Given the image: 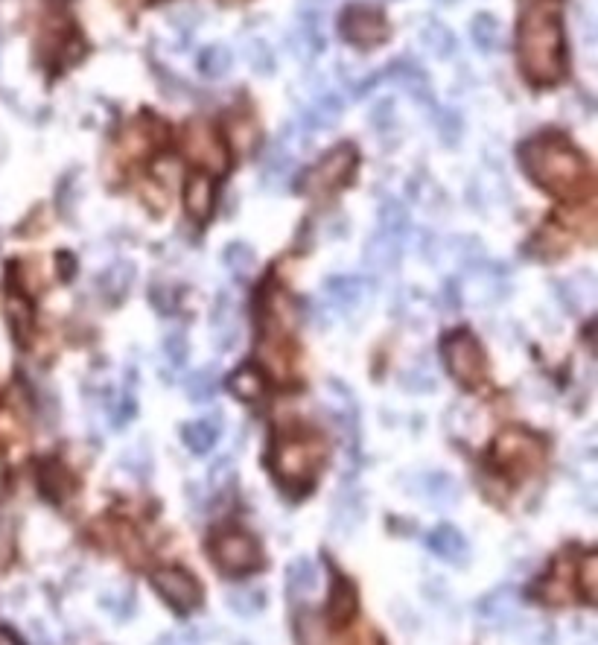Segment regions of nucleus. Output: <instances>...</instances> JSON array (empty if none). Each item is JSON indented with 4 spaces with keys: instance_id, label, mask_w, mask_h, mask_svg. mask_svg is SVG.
<instances>
[{
    "instance_id": "nucleus-18",
    "label": "nucleus",
    "mask_w": 598,
    "mask_h": 645,
    "mask_svg": "<svg viewBox=\"0 0 598 645\" xmlns=\"http://www.w3.org/2000/svg\"><path fill=\"white\" fill-rule=\"evenodd\" d=\"M292 164H295V158H292L289 146L283 144V141H275V144L266 149V155L260 161V184L269 187V190L286 187V181L292 176Z\"/></svg>"
},
{
    "instance_id": "nucleus-31",
    "label": "nucleus",
    "mask_w": 598,
    "mask_h": 645,
    "mask_svg": "<svg viewBox=\"0 0 598 645\" xmlns=\"http://www.w3.org/2000/svg\"><path fill=\"white\" fill-rule=\"evenodd\" d=\"M575 587L584 596V602H596L598 596V555L596 552H584L575 561Z\"/></svg>"
},
{
    "instance_id": "nucleus-10",
    "label": "nucleus",
    "mask_w": 598,
    "mask_h": 645,
    "mask_svg": "<svg viewBox=\"0 0 598 645\" xmlns=\"http://www.w3.org/2000/svg\"><path fill=\"white\" fill-rule=\"evenodd\" d=\"M181 146L190 161L208 167L213 173L225 170V164H228V149L216 135L211 120H190L181 132Z\"/></svg>"
},
{
    "instance_id": "nucleus-21",
    "label": "nucleus",
    "mask_w": 598,
    "mask_h": 645,
    "mask_svg": "<svg viewBox=\"0 0 598 645\" xmlns=\"http://www.w3.org/2000/svg\"><path fill=\"white\" fill-rule=\"evenodd\" d=\"M418 491L423 494V500H429L438 508H447V505H456L461 500V485L450 473L444 470H429L418 479Z\"/></svg>"
},
{
    "instance_id": "nucleus-40",
    "label": "nucleus",
    "mask_w": 598,
    "mask_h": 645,
    "mask_svg": "<svg viewBox=\"0 0 598 645\" xmlns=\"http://www.w3.org/2000/svg\"><path fill=\"white\" fill-rule=\"evenodd\" d=\"M9 322L15 327L18 342L24 345L30 339V333H33V310H30V304L21 301V298H12L9 301Z\"/></svg>"
},
{
    "instance_id": "nucleus-9",
    "label": "nucleus",
    "mask_w": 598,
    "mask_h": 645,
    "mask_svg": "<svg viewBox=\"0 0 598 645\" xmlns=\"http://www.w3.org/2000/svg\"><path fill=\"white\" fill-rule=\"evenodd\" d=\"M152 590L178 613H190L202 605V584L181 567H161L149 578Z\"/></svg>"
},
{
    "instance_id": "nucleus-38",
    "label": "nucleus",
    "mask_w": 598,
    "mask_h": 645,
    "mask_svg": "<svg viewBox=\"0 0 598 645\" xmlns=\"http://www.w3.org/2000/svg\"><path fill=\"white\" fill-rule=\"evenodd\" d=\"M222 263L234 278H248L257 266V254L248 243H231L228 249L222 251Z\"/></svg>"
},
{
    "instance_id": "nucleus-46",
    "label": "nucleus",
    "mask_w": 598,
    "mask_h": 645,
    "mask_svg": "<svg viewBox=\"0 0 598 645\" xmlns=\"http://www.w3.org/2000/svg\"><path fill=\"white\" fill-rule=\"evenodd\" d=\"M158 645H202L193 634H164Z\"/></svg>"
},
{
    "instance_id": "nucleus-36",
    "label": "nucleus",
    "mask_w": 598,
    "mask_h": 645,
    "mask_svg": "<svg viewBox=\"0 0 598 645\" xmlns=\"http://www.w3.org/2000/svg\"><path fill=\"white\" fill-rule=\"evenodd\" d=\"M38 482H41V491L53 502L65 500L71 494V479H68L65 467L59 462H44L41 473H38Z\"/></svg>"
},
{
    "instance_id": "nucleus-3",
    "label": "nucleus",
    "mask_w": 598,
    "mask_h": 645,
    "mask_svg": "<svg viewBox=\"0 0 598 645\" xmlns=\"http://www.w3.org/2000/svg\"><path fill=\"white\" fill-rule=\"evenodd\" d=\"M269 462L283 488H307L321 467V441L307 432H281Z\"/></svg>"
},
{
    "instance_id": "nucleus-22",
    "label": "nucleus",
    "mask_w": 598,
    "mask_h": 645,
    "mask_svg": "<svg viewBox=\"0 0 598 645\" xmlns=\"http://www.w3.org/2000/svg\"><path fill=\"white\" fill-rule=\"evenodd\" d=\"M219 432H222V424H219L216 415H211V418H196V421H187L181 427V441H184V447L190 453L205 456V453H211L213 447H216Z\"/></svg>"
},
{
    "instance_id": "nucleus-35",
    "label": "nucleus",
    "mask_w": 598,
    "mask_h": 645,
    "mask_svg": "<svg viewBox=\"0 0 598 645\" xmlns=\"http://www.w3.org/2000/svg\"><path fill=\"white\" fill-rule=\"evenodd\" d=\"M470 38L473 44L482 50V53H493L499 47V38H502V27L499 21L488 15V12H479L473 21H470Z\"/></svg>"
},
{
    "instance_id": "nucleus-15",
    "label": "nucleus",
    "mask_w": 598,
    "mask_h": 645,
    "mask_svg": "<svg viewBox=\"0 0 598 645\" xmlns=\"http://www.w3.org/2000/svg\"><path fill=\"white\" fill-rule=\"evenodd\" d=\"M327 392H330V412H333V421H336V427L342 430V435L351 441L353 450V447H356V435H359V412H356L353 395L348 392V386H342L339 380H330V383H327Z\"/></svg>"
},
{
    "instance_id": "nucleus-1",
    "label": "nucleus",
    "mask_w": 598,
    "mask_h": 645,
    "mask_svg": "<svg viewBox=\"0 0 598 645\" xmlns=\"http://www.w3.org/2000/svg\"><path fill=\"white\" fill-rule=\"evenodd\" d=\"M517 56L526 79L537 85H552L563 76V27L558 12L549 3L531 0L523 6Z\"/></svg>"
},
{
    "instance_id": "nucleus-12",
    "label": "nucleus",
    "mask_w": 598,
    "mask_h": 645,
    "mask_svg": "<svg viewBox=\"0 0 598 645\" xmlns=\"http://www.w3.org/2000/svg\"><path fill=\"white\" fill-rule=\"evenodd\" d=\"M476 613H479V619L488 628H508V625H514V619L520 616V593H517V587L505 584V587L491 590L476 605Z\"/></svg>"
},
{
    "instance_id": "nucleus-27",
    "label": "nucleus",
    "mask_w": 598,
    "mask_h": 645,
    "mask_svg": "<svg viewBox=\"0 0 598 645\" xmlns=\"http://www.w3.org/2000/svg\"><path fill=\"white\" fill-rule=\"evenodd\" d=\"M342 114H345V100H342L339 94L327 91V94L316 97L313 106L304 111L301 123H304L307 129H330V126H336V120H339Z\"/></svg>"
},
{
    "instance_id": "nucleus-4",
    "label": "nucleus",
    "mask_w": 598,
    "mask_h": 645,
    "mask_svg": "<svg viewBox=\"0 0 598 645\" xmlns=\"http://www.w3.org/2000/svg\"><path fill=\"white\" fill-rule=\"evenodd\" d=\"M441 357H444V365L458 386L476 389L485 380L488 362H485V351L473 333H467V330L450 333L441 345Z\"/></svg>"
},
{
    "instance_id": "nucleus-11",
    "label": "nucleus",
    "mask_w": 598,
    "mask_h": 645,
    "mask_svg": "<svg viewBox=\"0 0 598 645\" xmlns=\"http://www.w3.org/2000/svg\"><path fill=\"white\" fill-rule=\"evenodd\" d=\"M339 30H342V38L356 44V47H377L388 38V24L383 12L374 6H365V3H353L342 12Z\"/></svg>"
},
{
    "instance_id": "nucleus-39",
    "label": "nucleus",
    "mask_w": 598,
    "mask_h": 645,
    "mask_svg": "<svg viewBox=\"0 0 598 645\" xmlns=\"http://www.w3.org/2000/svg\"><path fill=\"white\" fill-rule=\"evenodd\" d=\"M184 389H187V397H190L193 403H208V400L216 395V389H219L216 368H202V371L190 374L187 383H184Z\"/></svg>"
},
{
    "instance_id": "nucleus-7",
    "label": "nucleus",
    "mask_w": 598,
    "mask_h": 645,
    "mask_svg": "<svg viewBox=\"0 0 598 645\" xmlns=\"http://www.w3.org/2000/svg\"><path fill=\"white\" fill-rule=\"evenodd\" d=\"M493 462L511 473H531L543 465V441L526 430H505L493 441Z\"/></svg>"
},
{
    "instance_id": "nucleus-45",
    "label": "nucleus",
    "mask_w": 598,
    "mask_h": 645,
    "mask_svg": "<svg viewBox=\"0 0 598 645\" xmlns=\"http://www.w3.org/2000/svg\"><path fill=\"white\" fill-rule=\"evenodd\" d=\"M149 298H152V304H155L161 313H173V307H176L173 289L167 287V284H155V287L149 289Z\"/></svg>"
},
{
    "instance_id": "nucleus-30",
    "label": "nucleus",
    "mask_w": 598,
    "mask_h": 645,
    "mask_svg": "<svg viewBox=\"0 0 598 645\" xmlns=\"http://www.w3.org/2000/svg\"><path fill=\"white\" fill-rule=\"evenodd\" d=\"M196 68H199V73H202L205 79L216 82V79L228 76V71L234 68V53H231L225 44H208V47L199 53Z\"/></svg>"
},
{
    "instance_id": "nucleus-37",
    "label": "nucleus",
    "mask_w": 598,
    "mask_h": 645,
    "mask_svg": "<svg viewBox=\"0 0 598 645\" xmlns=\"http://www.w3.org/2000/svg\"><path fill=\"white\" fill-rule=\"evenodd\" d=\"M400 383H403V389H406V392L426 395V392H435V389H438V374H435V368H432V362H429V359H421V362H415L412 368H406V371H403Z\"/></svg>"
},
{
    "instance_id": "nucleus-42",
    "label": "nucleus",
    "mask_w": 598,
    "mask_h": 645,
    "mask_svg": "<svg viewBox=\"0 0 598 645\" xmlns=\"http://www.w3.org/2000/svg\"><path fill=\"white\" fill-rule=\"evenodd\" d=\"M164 357H167V362H170L173 368H184V365H187V359H190V342H187V333H184V330L167 333V339H164Z\"/></svg>"
},
{
    "instance_id": "nucleus-43",
    "label": "nucleus",
    "mask_w": 598,
    "mask_h": 645,
    "mask_svg": "<svg viewBox=\"0 0 598 645\" xmlns=\"http://www.w3.org/2000/svg\"><path fill=\"white\" fill-rule=\"evenodd\" d=\"M435 126H438V135L444 138V144L456 146V141L461 138V117L456 111H441Z\"/></svg>"
},
{
    "instance_id": "nucleus-23",
    "label": "nucleus",
    "mask_w": 598,
    "mask_h": 645,
    "mask_svg": "<svg viewBox=\"0 0 598 645\" xmlns=\"http://www.w3.org/2000/svg\"><path fill=\"white\" fill-rule=\"evenodd\" d=\"M359 610V593L345 575H336L333 590H330V602H327V619L333 625H345L351 622Z\"/></svg>"
},
{
    "instance_id": "nucleus-41",
    "label": "nucleus",
    "mask_w": 598,
    "mask_h": 645,
    "mask_svg": "<svg viewBox=\"0 0 598 645\" xmlns=\"http://www.w3.org/2000/svg\"><path fill=\"white\" fill-rule=\"evenodd\" d=\"M246 62L254 71L260 73V76H269V73L275 71V56H272L269 44L260 41V38H251L246 44Z\"/></svg>"
},
{
    "instance_id": "nucleus-32",
    "label": "nucleus",
    "mask_w": 598,
    "mask_h": 645,
    "mask_svg": "<svg viewBox=\"0 0 598 645\" xmlns=\"http://www.w3.org/2000/svg\"><path fill=\"white\" fill-rule=\"evenodd\" d=\"M421 44L438 59H450L456 50V36L450 33V27H444L441 21H429L421 30Z\"/></svg>"
},
{
    "instance_id": "nucleus-14",
    "label": "nucleus",
    "mask_w": 598,
    "mask_h": 645,
    "mask_svg": "<svg viewBox=\"0 0 598 645\" xmlns=\"http://www.w3.org/2000/svg\"><path fill=\"white\" fill-rule=\"evenodd\" d=\"M426 549L435 555V558H441V561H447V564H453V567H464L467 561H470V543L467 538L458 532L456 526H435L429 535H426Z\"/></svg>"
},
{
    "instance_id": "nucleus-5",
    "label": "nucleus",
    "mask_w": 598,
    "mask_h": 645,
    "mask_svg": "<svg viewBox=\"0 0 598 645\" xmlns=\"http://www.w3.org/2000/svg\"><path fill=\"white\" fill-rule=\"evenodd\" d=\"M353 167H356V149L351 144H339L301 176L298 187L307 196H327L351 179Z\"/></svg>"
},
{
    "instance_id": "nucleus-47",
    "label": "nucleus",
    "mask_w": 598,
    "mask_h": 645,
    "mask_svg": "<svg viewBox=\"0 0 598 645\" xmlns=\"http://www.w3.org/2000/svg\"><path fill=\"white\" fill-rule=\"evenodd\" d=\"M0 645H21V640L15 637V631H9V628L0 625Z\"/></svg>"
},
{
    "instance_id": "nucleus-6",
    "label": "nucleus",
    "mask_w": 598,
    "mask_h": 645,
    "mask_svg": "<svg viewBox=\"0 0 598 645\" xmlns=\"http://www.w3.org/2000/svg\"><path fill=\"white\" fill-rule=\"evenodd\" d=\"M211 552L216 567L228 575H248L263 567V552H260L257 540L237 529L219 532L211 540Z\"/></svg>"
},
{
    "instance_id": "nucleus-28",
    "label": "nucleus",
    "mask_w": 598,
    "mask_h": 645,
    "mask_svg": "<svg viewBox=\"0 0 598 645\" xmlns=\"http://www.w3.org/2000/svg\"><path fill=\"white\" fill-rule=\"evenodd\" d=\"M286 584H289V596L295 602H307L318 587L316 564L310 558H295L286 570Z\"/></svg>"
},
{
    "instance_id": "nucleus-19",
    "label": "nucleus",
    "mask_w": 598,
    "mask_h": 645,
    "mask_svg": "<svg viewBox=\"0 0 598 645\" xmlns=\"http://www.w3.org/2000/svg\"><path fill=\"white\" fill-rule=\"evenodd\" d=\"M400 257H403V243L391 240L380 231L368 237V243L362 246V260L371 272H394L400 266Z\"/></svg>"
},
{
    "instance_id": "nucleus-29",
    "label": "nucleus",
    "mask_w": 598,
    "mask_h": 645,
    "mask_svg": "<svg viewBox=\"0 0 598 645\" xmlns=\"http://www.w3.org/2000/svg\"><path fill=\"white\" fill-rule=\"evenodd\" d=\"M228 392L234 397H240V400H246V403H257V400H263V395H266V377H263L260 368L243 365V368H237L228 377Z\"/></svg>"
},
{
    "instance_id": "nucleus-8",
    "label": "nucleus",
    "mask_w": 598,
    "mask_h": 645,
    "mask_svg": "<svg viewBox=\"0 0 598 645\" xmlns=\"http://www.w3.org/2000/svg\"><path fill=\"white\" fill-rule=\"evenodd\" d=\"M330 0H298L295 9V33L289 38L292 53H298L304 62L324 53L327 36H324V18H327Z\"/></svg>"
},
{
    "instance_id": "nucleus-20",
    "label": "nucleus",
    "mask_w": 598,
    "mask_h": 645,
    "mask_svg": "<svg viewBox=\"0 0 598 645\" xmlns=\"http://www.w3.org/2000/svg\"><path fill=\"white\" fill-rule=\"evenodd\" d=\"M216 202V184L208 173H193L184 184V211L193 219H208Z\"/></svg>"
},
{
    "instance_id": "nucleus-17",
    "label": "nucleus",
    "mask_w": 598,
    "mask_h": 645,
    "mask_svg": "<svg viewBox=\"0 0 598 645\" xmlns=\"http://www.w3.org/2000/svg\"><path fill=\"white\" fill-rule=\"evenodd\" d=\"M135 275H138V269H135L132 260H114L108 269L100 272V278H97V292L106 298L108 304H120V301L129 295L132 284H135Z\"/></svg>"
},
{
    "instance_id": "nucleus-33",
    "label": "nucleus",
    "mask_w": 598,
    "mask_h": 645,
    "mask_svg": "<svg viewBox=\"0 0 598 645\" xmlns=\"http://www.w3.org/2000/svg\"><path fill=\"white\" fill-rule=\"evenodd\" d=\"M225 602L237 616H257L266 608V590L263 587H234V590H228Z\"/></svg>"
},
{
    "instance_id": "nucleus-16",
    "label": "nucleus",
    "mask_w": 598,
    "mask_h": 645,
    "mask_svg": "<svg viewBox=\"0 0 598 645\" xmlns=\"http://www.w3.org/2000/svg\"><path fill=\"white\" fill-rule=\"evenodd\" d=\"M368 295V281L359 275H333L324 281V298L336 307V310H353L365 301Z\"/></svg>"
},
{
    "instance_id": "nucleus-44",
    "label": "nucleus",
    "mask_w": 598,
    "mask_h": 645,
    "mask_svg": "<svg viewBox=\"0 0 598 645\" xmlns=\"http://www.w3.org/2000/svg\"><path fill=\"white\" fill-rule=\"evenodd\" d=\"M371 126L377 129V132H386L394 126V103L391 100H383L380 106L371 111Z\"/></svg>"
},
{
    "instance_id": "nucleus-2",
    "label": "nucleus",
    "mask_w": 598,
    "mask_h": 645,
    "mask_svg": "<svg viewBox=\"0 0 598 645\" xmlns=\"http://www.w3.org/2000/svg\"><path fill=\"white\" fill-rule=\"evenodd\" d=\"M523 170L534 184L555 196H578L590 179L587 161L561 138H534L520 152Z\"/></svg>"
},
{
    "instance_id": "nucleus-48",
    "label": "nucleus",
    "mask_w": 598,
    "mask_h": 645,
    "mask_svg": "<svg viewBox=\"0 0 598 645\" xmlns=\"http://www.w3.org/2000/svg\"><path fill=\"white\" fill-rule=\"evenodd\" d=\"M441 3H456V0H441Z\"/></svg>"
},
{
    "instance_id": "nucleus-34",
    "label": "nucleus",
    "mask_w": 598,
    "mask_h": 645,
    "mask_svg": "<svg viewBox=\"0 0 598 645\" xmlns=\"http://www.w3.org/2000/svg\"><path fill=\"white\" fill-rule=\"evenodd\" d=\"M295 637H298V645H339V640L330 634L327 622H321L313 613H301L298 616Z\"/></svg>"
},
{
    "instance_id": "nucleus-24",
    "label": "nucleus",
    "mask_w": 598,
    "mask_h": 645,
    "mask_svg": "<svg viewBox=\"0 0 598 645\" xmlns=\"http://www.w3.org/2000/svg\"><path fill=\"white\" fill-rule=\"evenodd\" d=\"M380 76L397 82V85H403L418 103H429V82H426V73H423L415 62L397 59L394 65H388L386 71H380Z\"/></svg>"
},
{
    "instance_id": "nucleus-25",
    "label": "nucleus",
    "mask_w": 598,
    "mask_h": 645,
    "mask_svg": "<svg viewBox=\"0 0 598 645\" xmlns=\"http://www.w3.org/2000/svg\"><path fill=\"white\" fill-rule=\"evenodd\" d=\"M365 517V505H362V497L353 494V491H345L339 494L336 502H333V517H330V526H333V535H353L356 526L362 523Z\"/></svg>"
},
{
    "instance_id": "nucleus-26",
    "label": "nucleus",
    "mask_w": 598,
    "mask_h": 645,
    "mask_svg": "<svg viewBox=\"0 0 598 645\" xmlns=\"http://www.w3.org/2000/svg\"><path fill=\"white\" fill-rule=\"evenodd\" d=\"M377 231L386 234L397 243H406L409 237V208L400 199H383L380 202V214H377Z\"/></svg>"
},
{
    "instance_id": "nucleus-13",
    "label": "nucleus",
    "mask_w": 598,
    "mask_h": 645,
    "mask_svg": "<svg viewBox=\"0 0 598 645\" xmlns=\"http://www.w3.org/2000/svg\"><path fill=\"white\" fill-rule=\"evenodd\" d=\"M213 339L219 351H231L240 342V319H237V301L231 292H219L216 304H213Z\"/></svg>"
}]
</instances>
